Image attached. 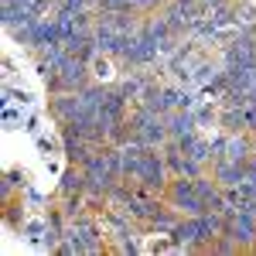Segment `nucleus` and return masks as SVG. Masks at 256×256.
I'll list each match as a JSON object with an SVG mask.
<instances>
[{
	"mask_svg": "<svg viewBox=\"0 0 256 256\" xmlns=\"http://www.w3.org/2000/svg\"><path fill=\"white\" fill-rule=\"evenodd\" d=\"M130 130H134V140H140L144 147H164L171 140V134H168V116L147 110V106H140L137 113H134Z\"/></svg>",
	"mask_w": 256,
	"mask_h": 256,
	"instance_id": "f257e3e1",
	"label": "nucleus"
},
{
	"mask_svg": "<svg viewBox=\"0 0 256 256\" xmlns=\"http://www.w3.org/2000/svg\"><path fill=\"white\" fill-rule=\"evenodd\" d=\"M164 198H168V205L178 208L181 216H205V212H208L205 202H202V195H198V188H195V178L174 174V181L168 184Z\"/></svg>",
	"mask_w": 256,
	"mask_h": 256,
	"instance_id": "f03ea898",
	"label": "nucleus"
},
{
	"mask_svg": "<svg viewBox=\"0 0 256 256\" xmlns=\"http://www.w3.org/2000/svg\"><path fill=\"white\" fill-rule=\"evenodd\" d=\"M137 181L144 184V188L158 192V195L168 192V184H171V171H168V160H164V150H160V147H144Z\"/></svg>",
	"mask_w": 256,
	"mask_h": 256,
	"instance_id": "7ed1b4c3",
	"label": "nucleus"
},
{
	"mask_svg": "<svg viewBox=\"0 0 256 256\" xmlns=\"http://www.w3.org/2000/svg\"><path fill=\"white\" fill-rule=\"evenodd\" d=\"M48 86H52V92H79V89H86L89 86V62L68 55L58 72L48 76Z\"/></svg>",
	"mask_w": 256,
	"mask_h": 256,
	"instance_id": "20e7f679",
	"label": "nucleus"
},
{
	"mask_svg": "<svg viewBox=\"0 0 256 256\" xmlns=\"http://www.w3.org/2000/svg\"><path fill=\"white\" fill-rule=\"evenodd\" d=\"M226 232L236 239L239 246H250L256 239V216H253V208H242V212H236V216L226 222Z\"/></svg>",
	"mask_w": 256,
	"mask_h": 256,
	"instance_id": "39448f33",
	"label": "nucleus"
},
{
	"mask_svg": "<svg viewBox=\"0 0 256 256\" xmlns=\"http://www.w3.org/2000/svg\"><path fill=\"white\" fill-rule=\"evenodd\" d=\"M212 178H216L222 188H236V184H242V178H246V164H242V160L218 158L216 164H212Z\"/></svg>",
	"mask_w": 256,
	"mask_h": 256,
	"instance_id": "423d86ee",
	"label": "nucleus"
},
{
	"mask_svg": "<svg viewBox=\"0 0 256 256\" xmlns=\"http://www.w3.org/2000/svg\"><path fill=\"white\" fill-rule=\"evenodd\" d=\"M195 130H198L195 110H174V113H168V134H171V140H181V137H188V134H195Z\"/></svg>",
	"mask_w": 256,
	"mask_h": 256,
	"instance_id": "0eeeda50",
	"label": "nucleus"
},
{
	"mask_svg": "<svg viewBox=\"0 0 256 256\" xmlns=\"http://www.w3.org/2000/svg\"><path fill=\"white\" fill-rule=\"evenodd\" d=\"M62 195H65V202L86 195V171H82L79 164H72V168L65 171V178H62Z\"/></svg>",
	"mask_w": 256,
	"mask_h": 256,
	"instance_id": "6e6552de",
	"label": "nucleus"
},
{
	"mask_svg": "<svg viewBox=\"0 0 256 256\" xmlns=\"http://www.w3.org/2000/svg\"><path fill=\"white\" fill-rule=\"evenodd\" d=\"M250 208H253V216H256V198H253V202H250Z\"/></svg>",
	"mask_w": 256,
	"mask_h": 256,
	"instance_id": "1a4fd4ad",
	"label": "nucleus"
}]
</instances>
